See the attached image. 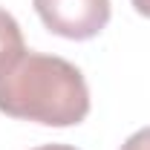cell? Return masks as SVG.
I'll use <instances>...</instances> for the list:
<instances>
[{"instance_id": "1", "label": "cell", "mask_w": 150, "mask_h": 150, "mask_svg": "<svg viewBox=\"0 0 150 150\" xmlns=\"http://www.w3.org/2000/svg\"><path fill=\"white\" fill-rule=\"evenodd\" d=\"M0 112L46 127H72L90 115V87L67 58L23 49L0 67Z\"/></svg>"}, {"instance_id": "2", "label": "cell", "mask_w": 150, "mask_h": 150, "mask_svg": "<svg viewBox=\"0 0 150 150\" xmlns=\"http://www.w3.org/2000/svg\"><path fill=\"white\" fill-rule=\"evenodd\" d=\"M43 26L67 40H90L110 23V0H32Z\"/></svg>"}, {"instance_id": "3", "label": "cell", "mask_w": 150, "mask_h": 150, "mask_svg": "<svg viewBox=\"0 0 150 150\" xmlns=\"http://www.w3.org/2000/svg\"><path fill=\"white\" fill-rule=\"evenodd\" d=\"M23 46V32H20L18 20L12 18L6 9H0V67L9 64L12 58H18Z\"/></svg>"}, {"instance_id": "4", "label": "cell", "mask_w": 150, "mask_h": 150, "mask_svg": "<svg viewBox=\"0 0 150 150\" xmlns=\"http://www.w3.org/2000/svg\"><path fill=\"white\" fill-rule=\"evenodd\" d=\"M121 150H150V127H142V130H136L121 144Z\"/></svg>"}, {"instance_id": "5", "label": "cell", "mask_w": 150, "mask_h": 150, "mask_svg": "<svg viewBox=\"0 0 150 150\" xmlns=\"http://www.w3.org/2000/svg\"><path fill=\"white\" fill-rule=\"evenodd\" d=\"M130 3L136 6V12H139V15L150 18V0H130Z\"/></svg>"}, {"instance_id": "6", "label": "cell", "mask_w": 150, "mask_h": 150, "mask_svg": "<svg viewBox=\"0 0 150 150\" xmlns=\"http://www.w3.org/2000/svg\"><path fill=\"white\" fill-rule=\"evenodd\" d=\"M35 150H78V147H72V144H40Z\"/></svg>"}]
</instances>
